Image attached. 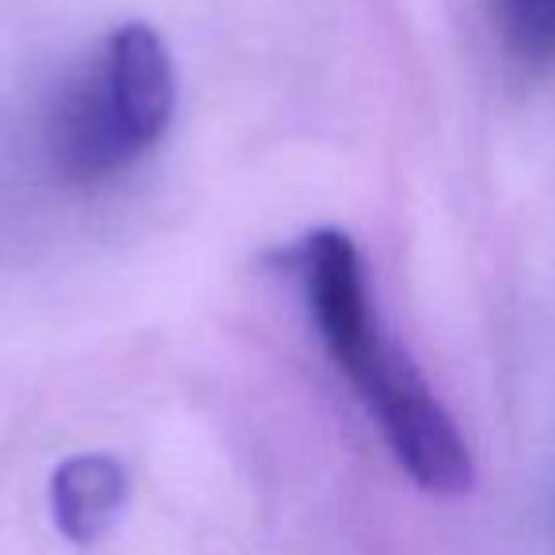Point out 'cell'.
<instances>
[{
  "mask_svg": "<svg viewBox=\"0 0 555 555\" xmlns=\"http://www.w3.org/2000/svg\"><path fill=\"white\" fill-rule=\"evenodd\" d=\"M286 262L301 270L327 358L365 400L400 468L415 479V487L441 499L468 494L476 483L468 441L418 365L380 332L354 240L339 229H317L289 247Z\"/></svg>",
  "mask_w": 555,
  "mask_h": 555,
  "instance_id": "obj_1",
  "label": "cell"
},
{
  "mask_svg": "<svg viewBox=\"0 0 555 555\" xmlns=\"http://www.w3.org/2000/svg\"><path fill=\"white\" fill-rule=\"evenodd\" d=\"M103 95L118 126L138 153L164 138L176 115V65L164 39L149 24H122L111 31L107 50L95 62Z\"/></svg>",
  "mask_w": 555,
  "mask_h": 555,
  "instance_id": "obj_2",
  "label": "cell"
},
{
  "mask_svg": "<svg viewBox=\"0 0 555 555\" xmlns=\"http://www.w3.org/2000/svg\"><path fill=\"white\" fill-rule=\"evenodd\" d=\"M50 153L69 179L115 176L141 156L118 126L95 65L80 73L57 100L54 115H50Z\"/></svg>",
  "mask_w": 555,
  "mask_h": 555,
  "instance_id": "obj_3",
  "label": "cell"
},
{
  "mask_svg": "<svg viewBox=\"0 0 555 555\" xmlns=\"http://www.w3.org/2000/svg\"><path fill=\"white\" fill-rule=\"evenodd\" d=\"M130 502V476L122 461L107 453H77L57 464L50 479V509L54 525L69 544L103 540Z\"/></svg>",
  "mask_w": 555,
  "mask_h": 555,
  "instance_id": "obj_4",
  "label": "cell"
},
{
  "mask_svg": "<svg viewBox=\"0 0 555 555\" xmlns=\"http://www.w3.org/2000/svg\"><path fill=\"white\" fill-rule=\"evenodd\" d=\"M494 31L525 69L555 65V0H487Z\"/></svg>",
  "mask_w": 555,
  "mask_h": 555,
  "instance_id": "obj_5",
  "label": "cell"
}]
</instances>
